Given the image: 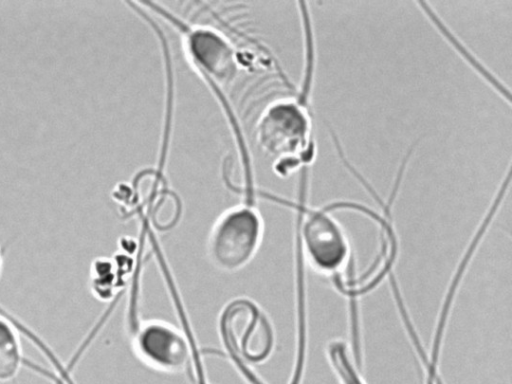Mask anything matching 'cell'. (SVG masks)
I'll return each mask as SVG.
<instances>
[{
	"label": "cell",
	"mask_w": 512,
	"mask_h": 384,
	"mask_svg": "<svg viewBox=\"0 0 512 384\" xmlns=\"http://www.w3.org/2000/svg\"><path fill=\"white\" fill-rule=\"evenodd\" d=\"M183 45L189 61L212 88L230 87L237 79V54L221 34L203 27L181 25Z\"/></svg>",
	"instance_id": "277c9868"
},
{
	"label": "cell",
	"mask_w": 512,
	"mask_h": 384,
	"mask_svg": "<svg viewBox=\"0 0 512 384\" xmlns=\"http://www.w3.org/2000/svg\"><path fill=\"white\" fill-rule=\"evenodd\" d=\"M331 210V205L303 209V244L311 263L322 271L339 267L347 255L345 234Z\"/></svg>",
	"instance_id": "5b68a950"
},
{
	"label": "cell",
	"mask_w": 512,
	"mask_h": 384,
	"mask_svg": "<svg viewBox=\"0 0 512 384\" xmlns=\"http://www.w3.org/2000/svg\"><path fill=\"white\" fill-rule=\"evenodd\" d=\"M24 362L21 342L13 324L0 316V383L13 380Z\"/></svg>",
	"instance_id": "52a82bcc"
},
{
	"label": "cell",
	"mask_w": 512,
	"mask_h": 384,
	"mask_svg": "<svg viewBox=\"0 0 512 384\" xmlns=\"http://www.w3.org/2000/svg\"><path fill=\"white\" fill-rule=\"evenodd\" d=\"M133 349L142 362L158 371L179 373L188 365L186 339L173 326L163 322L145 323L134 337Z\"/></svg>",
	"instance_id": "8992f818"
},
{
	"label": "cell",
	"mask_w": 512,
	"mask_h": 384,
	"mask_svg": "<svg viewBox=\"0 0 512 384\" xmlns=\"http://www.w3.org/2000/svg\"><path fill=\"white\" fill-rule=\"evenodd\" d=\"M111 264L106 258H98L90 268V288L93 295L100 300L112 296L114 282Z\"/></svg>",
	"instance_id": "ba28073f"
},
{
	"label": "cell",
	"mask_w": 512,
	"mask_h": 384,
	"mask_svg": "<svg viewBox=\"0 0 512 384\" xmlns=\"http://www.w3.org/2000/svg\"><path fill=\"white\" fill-rule=\"evenodd\" d=\"M2 271H3V257H2L1 247H0V280H1V276H2Z\"/></svg>",
	"instance_id": "9c48e42d"
},
{
	"label": "cell",
	"mask_w": 512,
	"mask_h": 384,
	"mask_svg": "<svg viewBox=\"0 0 512 384\" xmlns=\"http://www.w3.org/2000/svg\"><path fill=\"white\" fill-rule=\"evenodd\" d=\"M304 55L300 90L270 103L255 126L256 143L274 160V169L280 176L309 168L317 154L310 103L315 50L306 49Z\"/></svg>",
	"instance_id": "6da1fadb"
},
{
	"label": "cell",
	"mask_w": 512,
	"mask_h": 384,
	"mask_svg": "<svg viewBox=\"0 0 512 384\" xmlns=\"http://www.w3.org/2000/svg\"><path fill=\"white\" fill-rule=\"evenodd\" d=\"M219 329L230 351L245 362L262 363L273 350L272 326L251 301L237 299L230 302L221 314Z\"/></svg>",
	"instance_id": "3957f363"
},
{
	"label": "cell",
	"mask_w": 512,
	"mask_h": 384,
	"mask_svg": "<svg viewBox=\"0 0 512 384\" xmlns=\"http://www.w3.org/2000/svg\"><path fill=\"white\" fill-rule=\"evenodd\" d=\"M263 224L258 212L239 206L223 213L212 226L207 251L214 266L235 271L245 266L256 253Z\"/></svg>",
	"instance_id": "7a4b0ae2"
}]
</instances>
